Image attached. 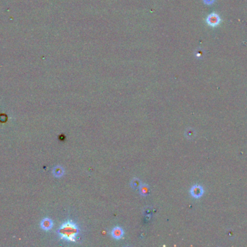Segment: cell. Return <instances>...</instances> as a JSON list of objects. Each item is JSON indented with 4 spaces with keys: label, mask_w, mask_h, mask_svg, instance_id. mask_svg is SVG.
<instances>
[{
    "label": "cell",
    "mask_w": 247,
    "mask_h": 247,
    "mask_svg": "<svg viewBox=\"0 0 247 247\" xmlns=\"http://www.w3.org/2000/svg\"><path fill=\"white\" fill-rule=\"evenodd\" d=\"M78 228L72 222H67L64 224L60 229V234L64 239L69 241H76V236L78 234Z\"/></svg>",
    "instance_id": "cell-1"
},
{
    "label": "cell",
    "mask_w": 247,
    "mask_h": 247,
    "mask_svg": "<svg viewBox=\"0 0 247 247\" xmlns=\"http://www.w3.org/2000/svg\"><path fill=\"white\" fill-rule=\"evenodd\" d=\"M207 22L209 25L212 27H216L217 25H219L220 23V18L218 14L216 13H212V14L209 15V16L207 18Z\"/></svg>",
    "instance_id": "cell-2"
},
{
    "label": "cell",
    "mask_w": 247,
    "mask_h": 247,
    "mask_svg": "<svg viewBox=\"0 0 247 247\" xmlns=\"http://www.w3.org/2000/svg\"><path fill=\"white\" fill-rule=\"evenodd\" d=\"M191 193H192V196L195 198L200 197L203 193L202 188L200 186H195L192 187V188L191 189Z\"/></svg>",
    "instance_id": "cell-3"
},
{
    "label": "cell",
    "mask_w": 247,
    "mask_h": 247,
    "mask_svg": "<svg viewBox=\"0 0 247 247\" xmlns=\"http://www.w3.org/2000/svg\"><path fill=\"white\" fill-rule=\"evenodd\" d=\"M112 236L116 239H120L123 237L124 232L123 230L120 228V227H115L113 230H112Z\"/></svg>",
    "instance_id": "cell-4"
},
{
    "label": "cell",
    "mask_w": 247,
    "mask_h": 247,
    "mask_svg": "<svg viewBox=\"0 0 247 247\" xmlns=\"http://www.w3.org/2000/svg\"><path fill=\"white\" fill-rule=\"evenodd\" d=\"M148 191H149V188H148V186L145 185V184L140 186V193H142L143 196H145V195L148 194Z\"/></svg>",
    "instance_id": "cell-5"
},
{
    "label": "cell",
    "mask_w": 247,
    "mask_h": 247,
    "mask_svg": "<svg viewBox=\"0 0 247 247\" xmlns=\"http://www.w3.org/2000/svg\"><path fill=\"white\" fill-rule=\"evenodd\" d=\"M131 184H132V186L133 188H139V187H140L141 182L139 179H137V178H134V179H133V181H132Z\"/></svg>",
    "instance_id": "cell-6"
},
{
    "label": "cell",
    "mask_w": 247,
    "mask_h": 247,
    "mask_svg": "<svg viewBox=\"0 0 247 247\" xmlns=\"http://www.w3.org/2000/svg\"><path fill=\"white\" fill-rule=\"evenodd\" d=\"M215 1V0H204V2L206 4H213Z\"/></svg>",
    "instance_id": "cell-7"
}]
</instances>
